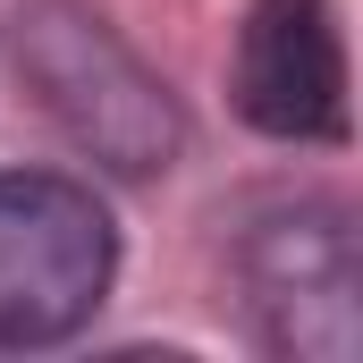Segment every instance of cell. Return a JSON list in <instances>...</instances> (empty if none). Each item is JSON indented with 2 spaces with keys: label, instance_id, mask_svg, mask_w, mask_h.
Returning <instances> with one entry per match:
<instances>
[{
  "label": "cell",
  "instance_id": "cell-1",
  "mask_svg": "<svg viewBox=\"0 0 363 363\" xmlns=\"http://www.w3.org/2000/svg\"><path fill=\"white\" fill-rule=\"evenodd\" d=\"M9 51H17V77L34 85V101L51 110V127H60L77 152H93L101 169H118V178H161L186 152L178 93L161 85L93 9H77V0H34V9H17Z\"/></svg>",
  "mask_w": 363,
  "mask_h": 363
},
{
  "label": "cell",
  "instance_id": "cell-2",
  "mask_svg": "<svg viewBox=\"0 0 363 363\" xmlns=\"http://www.w3.org/2000/svg\"><path fill=\"white\" fill-rule=\"evenodd\" d=\"M118 271V228L101 194L60 169H0V347L77 338Z\"/></svg>",
  "mask_w": 363,
  "mask_h": 363
},
{
  "label": "cell",
  "instance_id": "cell-3",
  "mask_svg": "<svg viewBox=\"0 0 363 363\" xmlns=\"http://www.w3.org/2000/svg\"><path fill=\"white\" fill-rule=\"evenodd\" d=\"M237 287L254 313V338L296 363H347L363 347V262L355 228L330 203H287L245 228Z\"/></svg>",
  "mask_w": 363,
  "mask_h": 363
},
{
  "label": "cell",
  "instance_id": "cell-4",
  "mask_svg": "<svg viewBox=\"0 0 363 363\" xmlns=\"http://www.w3.org/2000/svg\"><path fill=\"white\" fill-rule=\"evenodd\" d=\"M237 110L279 144H338L347 135V34L338 0H254L237 34Z\"/></svg>",
  "mask_w": 363,
  "mask_h": 363
}]
</instances>
